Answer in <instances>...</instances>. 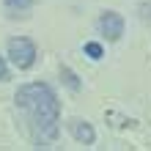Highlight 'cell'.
I'll return each instance as SVG.
<instances>
[{
  "label": "cell",
  "instance_id": "6da1fadb",
  "mask_svg": "<svg viewBox=\"0 0 151 151\" xmlns=\"http://www.w3.org/2000/svg\"><path fill=\"white\" fill-rule=\"evenodd\" d=\"M17 107L28 115L30 127L41 135V140H52L58 135V115L60 104L55 91L47 83H28L17 91Z\"/></svg>",
  "mask_w": 151,
  "mask_h": 151
},
{
  "label": "cell",
  "instance_id": "7a4b0ae2",
  "mask_svg": "<svg viewBox=\"0 0 151 151\" xmlns=\"http://www.w3.org/2000/svg\"><path fill=\"white\" fill-rule=\"evenodd\" d=\"M8 58H11V63L17 66V69H30L33 63H36V44H33L30 39H25V36H19V39H11L8 41Z\"/></svg>",
  "mask_w": 151,
  "mask_h": 151
},
{
  "label": "cell",
  "instance_id": "3957f363",
  "mask_svg": "<svg viewBox=\"0 0 151 151\" xmlns=\"http://www.w3.org/2000/svg\"><path fill=\"white\" fill-rule=\"evenodd\" d=\"M99 30L107 41H118L124 36V17L118 11H104L99 17Z\"/></svg>",
  "mask_w": 151,
  "mask_h": 151
},
{
  "label": "cell",
  "instance_id": "277c9868",
  "mask_svg": "<svg viewBox=\"0 0 151 151\" xmlns=\"http://www.w3.org/2000/svg\"><path fill=\"white\" fill-rule=\"evenodd\" d=\"M69 129H72L74 140H77V143H83V146H91L93 140H96V132H93V127L88 121H72V124H69Z\"/></svg>",
  "mask_w": 151,
  "mask_h": 151
},
{
  "label": "cell",
  "instance_id": "5b68a950",
  "mask_svg": "<svg viewBox=\"0 0 151 151\" xmlns=\"http://www.w3.org/2000/svg\"><path fill=\"white\" fill-rule=\"evenodd\" d=\"M60 77H63V83L72 88V91H80V88H83V83H80V77L72 72V69L69 66H60Z\"/></svg>",
  "mask_w": 151,
  "mask_h": 151
},
{
  "label": "cell",
  "instance_id": "8992f818",
  "mask_svg": "<svg viewBox=\"0 0 151 151\" xmlns=\"http://www.w3.org/2000/svg\"><path fill=\"white\" fill-rule=\"evenodd\" d=\"M85 55L91 58V60H99V58H104V47L99 41H88L85 44Z\"/></svg>",
  "mask_w": 151,
  "mask_h": 151
},
{
  "label": "cell",
  "instance_id": "52a82bcc",
  "mask_svg": "<svg viewBox=\"0 0 151 151\" xmlns=\"http://www.w3.org/2000/svg\"><path fill=\"white\" fill-rule=\"evenodd\" d=\"M36 0H6V6L8 8H19V11H25V8H30Z\"/></svg>",
  "mask_w": 151,
  "mask_h": 151
},
{
  "label": "cell",
  "instance_id": "ba28073f",
  "mask_svg": "<svg viewBox=\"0 0 151 151\" xmlns=\"http://www.w3.org/2000/svg\"><path fill=\"white\" fill-rule=\"evenodd\" d=\"M137 11H140V19H143V22H151V0L140 3V8H137Z\"/></svg>",
  "mask_w": 151,
  "mask_h": 151
},
{
  "label": "cell",
  "instance_id": "9c48e42d",
  "mask_svg": "<svg viewBox=\"0 0 151 151\" xmlns=\"http://www.w3.org/2000/svg\"><path fill=\"white\" fill-rule=\"evenodd\" d=\"M3 80H8V66H6V60L0 58V83H3Z\"/></svg>",
  "mask_w": 151,
  "mask_h": 151
}]
</instances>
